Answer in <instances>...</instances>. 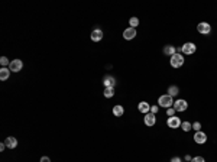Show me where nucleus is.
<instances>
[{
	"label": "nucleus",
	"instance_id": "1a4fd4ad",
	"mask_svg": "<svg viewBox=\"0 0 217 162\" xmlns=\"http://www.w3.org/2000/svg\"><path fill=\"white\" fill-rule=\"evenodd\" d=\"M143 122H145V125L146 126H154L156 123V114H154V113H148V114H145V119H143Z\"/></svg>",
	"mask_w": 217,
	"mask_h": 162
},
{
	"label": "nucleus",
	"instance_id": "c85d7f7f",
	"mask_svg": "<svg viewBox=\"0 0 217 162\" xmlns=\"http://www.w3.org/2000/svg\"><path fill=\"white\" fill-rule=\"evenodd\" d=\"M5 148H6V145H5V143L0 145V151H5Z\"/></svg>",
	"mask_w": 217,
	"mask_h": 162
},
{
	"label": "nucleus",
	"instance_id": "b1692460",
	"mask_svg": "<svg viewBox=\"0 0 217 162\" xmlns=\"http://www.w3.org/2000/svg\"><path fill=\"white\" fill-rule=\"evenodd\" d=\"M191 162H206V161H204L203 156H194L193 159H191Z\"/></svg>",
	"mask_w": 217,
	"mask_h": 162
},
{
	"label": "nucleus",
	"instance_id": "6e6552de",
	"mask_svg": "<svg viewBox=\"0 0 217 162\" xmlns=\"http://www.w3.org/2000/svg\"><path fill=\"white\" fill-rule=\"evenodd\" d=\"M206 140H207V135L204 133V132H195V135H194V142L195 143H198V145H203L206 143Z\"/></svg>",
	"mask_w": 217,
	"mask_h": 162
},
{
	"label": "nucleus",
	"instance_id": "5701e85b",
	"mask_svg": "<svg viewBox=\"0 0 217 162\" xmlns=\"http://www.w3.org/2000/svg\"><path fill=\"white\" fill-rule=\"evenodd\" d=\"M0 64L5 67V65H7V64H10V62H9V59L6 58V57H2V58H0Z\"/></svg>",
	"mask_w": 217,
	"mask_h": 162
},
{
	"label": "nucleus",
	"instance_id": "aec40b11",
	"mask_svg": "<svg viewBox=\"0 0 217 162\" xmlns=\"http://www.w3.org/2000/svg\"><path fill=\"white\" fill-rule=\"evenodd\" d=\"M181 127H182V130H184V132H190L191 129H193V125H191L190 122H182Z\"/></svg>",
	"mask_w": 217,
	"mask_h": 162
},
{
	"label": "nucleus",
	"instance_id": "2eb2a0df",
	"mask_svg": "<svg viewBox=\"0 0 217 162\" xmlns=\"http://www.w3.org/2000/svg\"><path fill=\"white\" fill-rule=\"evenodd\" d=\"M9 77H10V70L9 68H6V67H3L2 70H0V80L6 81V80H9Z\"/></svg>",
	"mask_w": 217,
	"mask_h": 162
},
{
	"label": "nucleus",
	"instance_id": "f3484780",
	"mask_svg": "<svg viewBox=\"0 0 217 162\" xmlns=\"http://www.w3.org/2000/svg\"><path fill=\"white\" fill-rule=\"evenodd\" d=\"M164 54L165 55H168V57H172L174 54H177V48L172 45H167L164 48Z\"/></svg>",
	"mask_w": 217,
	"mask_h": 162
},
{
	"label": "nucleus",
	"instance_id": "f03ea898",
	"mask_svg": "<svg viewBox=\"0 0 217 162\" xmlns=\"http://www.w3.org/2000/svg\"><path fill=\"white\" fill-rule=\"evenodd\" d=\"M169 64H171V67L172 68H180L184 65V58H182V54H174L169 59Z\"/></svg>",
	"mask_w": 217,
	"mask_h": 162
},
{
	"label": "nucleus",
	"instance_id": "393cba45",
	"mask_svg": "<svg viewBox=\"0 0 217 162\" xmlns=\"http://www.w3.org/2000/svg\"><path fill=\"white\" fill-rule=\"evenodd\" d=\"M174 113H175V109H174V107H169L168 110H167V114H168L169 117H172V116H174Z\"/></svg>",
	"mask_w": 217,
	"mask_h": 162
},
{
	"label": "nucleus",
	"instance_id": "9b49d317",
	"mask_svg": "<svg viewBox=\"0 0 217 162\" xmlns=\"http://www.w3.org/2000/svg\"><path fill=\"white\" fill-rule=\"evenodd\" d=\"M137 110L143 114H148V113L151 112V104L148 103V101H141V103L137 104Z\"/></svg>",
	"mask_w": 217,
	"mask_h": 162
},
{
	"label": "nucleus",
	"instance_id": "a878e982",
	"mask_svg": "<svg viewBox=\"0 0 217 162\" xmlns=\"http://www.w3.org/2000/svg\"><path fill=\"white\" fill-rule=\"evenodd\" d=\"M151 113L156 114V113H158V106H151Z\"/></svg>",
	"mask_w": 217,
	"mask_h": 162
},
{
	"label": "nucleus",
	"instance_id": "20e7f679",
	"mask_svg": "<svg viewBox=\"0 0 217 162\" xmlns=\"http://www.w3.org/2000/svg\"><path fill=\"white\" fill-rule=\"evenodd\" d=\"M197 31L201 33V35H208L210 32H211V26H210V23L207 22H200L197 25Z\"/></svg>",
	"mask_w": 217,
	"mask_h": 162
},
{
	"label": "nucleus",
	"instance_id": "dca6fc26",
	"mask_svg": "<svg viewBox=\"0 0 217 162\" xmlns=\"http://www.w3.org/2000/svg\"><path fill=\"white\" fill-rule=\"evenodd\" d=\"M123 113H124L123 106L117 104V106H115V107H113V116H116V117H122V116H123Z\"/></svg>",
	"mask_w": 217,
	"mask_h": 162
},
{
	"label": "nucleus",
	"instance_id": "9d476101",
	"mask_svg": "<svg viewBox=\"0 0 217 162\" xmlns=\"http://www.w3.org/2000/svg\"><path fill=\"white\" fill-rule=\"evenodd\" d=\"M136 35H137V33H136V29H135V28H128V29H124V31H123V38L126 40L133 39Z\"/></svg>",
	"mask_w": 217,
	"mask_h": 162
},
{
	"label": "nucleus",
	"instance_id": "6ab92c4d",
	"mask_svg": "<svg viewBox=\"0 0 217 162\" xmlns=\"http://www.w3.org/2000/svg\"><path fill=\"white\" fill-rule=\"evenodd\" d=\"M178 93H180V88H178L177 86H171L168 88V94L171 96V97H175V96H178Z\"/></svg>",
	"mask_w": 217,
	"mask_h": 162
},
{
	"label": "nucleus",
	"instance_id": "ddd939ff",
	"mask_svg": "<svg viewBox=\"0 0 217 162\" xmlns=\"http://www.w3.org/2000/svg\"><path fill=\"white\" fill-rule=\"evenodd\" d=\"M102 39H103V31L102 29H94L91 32V40L98 42V40H102Z\"/></svg>",
	"mask_w": 217,
	"mask_h": 162
},
{
	"label": "nucleus",
	"instance_id": "cd10ccee",
	"mask_svg": "<svg viewBox=\"0 0 217 162\" xmlns=\"http://www.w3.org/2000/svg\"><path fill=\"white\" fill-rule=\"evenodd\" d=\"M171 162H182V161H181V158L175 156V158H172V159H171Z\"/></svg>",
	"mask_w": 217,
	"mask_h": 162
},
{
	"label": "nucleus",
	"instance_id": "f257e3e1",
	"mask_svg": "<svg viewBox=\"0 0 217 162\" xmlns=\"http://www.w3.org/2000/svg\"><path fill=\"white\" fill-rule=\"evenodd\" d=\"M158 104H159L161 107L169 109L171 106H174V99L169 94H164V96H161L159 99H158Z\"/></svg>",
	"mask_w": 217,
	"mask_h": 162
},
{
	"label": "nucleus",
	"instance_id": "f8f14e48",
	"mask_svg": "<svg viewBox=\"0 0 217 162\" xmlns=\"http://www.w3.org/2000/svg\"><path fill=\"white\" fill-rule=\"evenodd\" d=\"M103 84H104V88H106V87H115L116 78L113 75H106L104 80H103Z\"/></svg>",
	"mask_w": 217,
	"mask_h": 162
},
{
	"label": "nucleus",
	"instance_id": "39448f33",
	"mask_svg": "<svg viewBox=\"0 0 217 162\" xmlns=\"http://www.w3.org/2000/svg\"><path fill=\"white\" fill-rule=\"evenodd\" d=\"M172 107L175 109V112H185L187 107H188V103H187L185 100L180 99V100H177V101H174Z\"/></svg>",
	"mask_w": 217,
	"mask_h": 162
},
{
	"label": "nucleus",
	"instance_id": "4468645a",
	"mask_svg": "<svg viewBox=\"0 0 217 162\" xmlns=\"http://www.w3.org/2000/svg\"><path fill=\"white\" fill-rule=\"evenodd\" d=\"M5 145H6V148L13 149V148H16V145H18V140L15 139L13 136H9V138H6V139H5Z\"/></svg>",
	"mask_w": 217,
	"mask_h": 162
},
{
	"label": "nucleus",
	"instance_id": "a211bd4d",
	"mask_svg": "<svg viewBox=\"0 0 217 162\" xmlns=\"http://www.w3.org/2000/svg\"><path fill=\"white\" fill-rule=\"evenodd\" d=\"M113 96H115V87H106V88H104V97L110 99Z\"/></svg>",
	"mask_w": 217,
	"mask_h": 162
},
{
	"label": "nucleus",
	"instance_id": "423d86ee",
	"mask_svg": "<svg viewBox=\"0 0 217 162\" xmlns=\"http://www.w3.org/2000/svg\"><path fill=\"white\" fill-rule=\"evenodd\" d=\"M195 51H197V46H195V44H193V42H187V44L182 45V54L191 55V54H194Z\"/></svg>",
	"mask_w": 217,
	"mask_h": 162
},
{
	"label": "nucleus",
	"instance_id": "4be33fe9",
	"mask_svg": "<svg viewBox=\"0 0 217 162\" xmlns=\"http://www.w3.org/2000/svg\"><path fill=\"white\" fill-rule=\"evenodd\" d=\"M193 129H194L195 132H200V129H201V123H200V122H195L194 125H193Z\"/></svg>",
	"mask_w": 217,
	"mask_h": 162
},
{
	"label": "nucleus",
	"instance_id": "412c9836",
	"mask_svg": "<svg viewBox=\"0 0 217 162\" xmlns=\"http://www.w3.org/2000/svg\"><path fill=\"white\" fill-rule=\"evenodd\" d=\"M129 23H130V28H135V29H136V26L139 25V19L137 18H130L129 19Z\"/></svg>",
	"mask_w": 217,
	"mask_h": 162
},
{
	"label": "nucleus",
	"instance_id": "7ed1b4c3",
	"mask_svg": "<svg viewBox=\"0 0 217 162\" xmlns=\"http://www.w3.org/2000/svg\"><path fill=\"white\" fill-rule=\"evenodd\" d=\"M167 125H168V127H171V129H178V127H181V119H180L178 116L168 117Z\"/></svg>",
	"mask_w": 217,
	"mask_h": 162
},
{
	"label": "nucleus",
	"instance_id": "0eeeda50",
	"mask_svg": "<svg viewBox=\"0 0 217 162\" xmlns=\"http://www.w3.org/2000/svg\"><path fill=\"white\" fill-rule=\"evenodd\" d=\"M23 68V62L20 59H13V61H10L9 64V70L13 72H19L20 70Z\"/></svg>",
	"mask_w": 217,
	"mask_h": 162
},
{
	"label": "nucleus",
	"instance_id": "bb28decb",
	"mask_svg": "<svg viewBox=\"0 0 217 162\" xmlns=\"http://www.w3.org/2000/svg\"><path fill=\"white\" fill-rule=\"evenodd\" d=\"M41 162H51V159L48 156H42L41 158Z\"/></svg>",
	"mask_w": 217,
	"mask_h": 162
}]
</instances>
